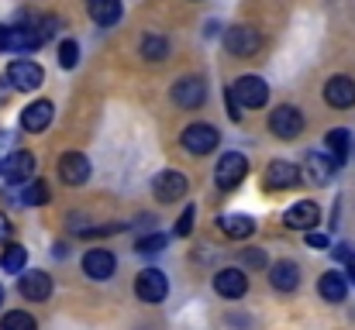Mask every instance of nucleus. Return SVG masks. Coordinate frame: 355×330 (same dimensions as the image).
<instances>
[{
  "label": "nucleus",
  "instance_id": "9b49d317",
  "mask_svg": "<svg viewBox=\"0 0 355 330\" xmlns=\"http://www.w3.org/2000/svg\"><path fill=\"white\" fill-rule=\"evenodd\" d=\"M59 176H62V183H69V186L87 183V179H90V158L80 155V152H66V155L59 158Z\"/></svg>",
  "mask_w": 355,
  "mask_h": 330
},
{
  "label": "nucleus",
  "instance_id": "c9c22d12",
  "mask_svg": "<svg viewBox=\"0 0 355 330\" xmlns=\"http://www.w3.org/2000/svg\"><path fill=\"white\" fill-rule=\"evenodd\" d=\"M10 237V223H7V217H0V244Z\"/></svg>",
  "mask_w": 355,
  "mask_h": 330
},
{
  "label": "nucleus",
  "instance_id": "4c0bfd02",
  "mask_svg": "<svg viewBox=\"0 0 355 330\" xmlns=\"http://www.w3.org/2000/svg\"><path fill=\"white\" fill-rule=\"evenodd\" d=\"M345 275H349V282H352V286H355V262H352V265H349V272H345Z\"/></svg>",
  "mask_w": 355,
  "mask_h": 330
},
{
  "label": "nucleus",
  "instance_id": "bb28decb",
  "mask_svg": "<svg viewBox=\"0 0 355 330\" xmlns=\"http://www.w3.org/2000/svg\"><path fill=\"white\" fill-rule=\"evenodd\" d=\"M141 55L152 59V62H159V59L169 55V42H166L162 35H145V38H141Z\"/></svg>",
  "mask_w": 355,
  "mask_h": 330
},
{
  "label": "nucleus",
  "instance_id": "e433bc0d",
  "mask_svg": "<svg viewBox=\"0 0 355 330\" xmlns=\"http://www.w3.org/2000/svg\"><path fill=\"white\" fill-rule=\"evenodd\" d=\"M3 104H7V86L0 83V107H3Z\"/></svg>",
  "mask_w": 355,
  "mask_h": 330
},
{
  "label": "nucleus",
  "instance_id": "2f4dec72",
  "mask_svg": "<svg viewBox=\"0 0 355 330\" xmlns=\"http://www.w3.org/2000/svg\"><path fill=\"white\" fill-rule=\"evenodd\" d=\"M193 217H197V207H187V210H183V217H180V223H176V237H187V234H190Z\"/></svg>",
  "mask_w": 355,
  "mask_h": 330
},
{
  "label": "nucleus",
  "instance_id": "dca6fc26",
  "mask_svg": "<svg viewBox=\"0 0 355 330\" xmlns=\"http://www.w3.org/2000/svg\"><path fill=\"white\" fill-rule=\"evenodd\" d=\"M324 100L338 110L355 107V80H349V76H331L328 86H324Z\"/></svg>",
  "mask_w": 355,
  "mask_h": 330
},
{
  "label": "nucleus",
  "instance_id": "f3484780",
  "mask_svg": "<svg viewBox=\"0 0 355 330\" xmlns=\"http://www.w3.org/2000/svg\"><path fill=\"white\" fill-rule=\"evenodd\" d=\"M17 289H21L24 300H31V303H45V300L52 296V279H49L45 272H28V275H21Z\"/></svg>",
  "mask_w": 355,
  "mask_h": 330
},
{
  "label": "nucleus",
  "instance_id": "393cba45",
  "mask_svg": "<svg viewBox=\"0 0 355 330\" xmlns=\"http://www.w3.org/2000/svg\"><path fill=\"white\" fill-rule=\"evenodd\" d=\"M24 262H28V251L21 244H3V255H0V268L3 272L17 275V272H24Z\"/></svg>",
  "mask_w": 355,
  "mask_h": 330
},
{
  "label": "nucleus",
  "instance_id": "f257e3e1",
  "mask_svg": "<svg viewBox=\"0 0 355 330\" xmlns=\"http://www.w3.org/2000/svg\"><path fill=\"white\" fill-rule=\"evenodd\" d=\"M45 42L35 24H0V52H31Z\"/></svg>",
  "mask_w": 355,
  "mask_h": 330
},
{
  "label": "nucleus",
  "instance_id": "ddd939ff",
  "mask_svg": "<svg viewBox=\"0 0 355 330\" xmlns=\"http://www.w3.org/2000/svg\"><path fill=\"white\" fill-rule=\"evenodd\" d=\"M204 97H207V86H204V80H197V76H187V80H180V83L173 86V104H180V107H187V110L200 107Z\"/></svg>",
  "mask_w": 355,
  "mask_h": 330
},
{
  "label": "nucleus",
  "instance_id": "0eeeda50",
  "mask_svg": "<svg viewBox=\"0 0 355 330\" xmlns=\"http://www.w3.org/2000/svg\"><path fill=\"white\" fill-rule=\"evenodd\" d=\"M232 93H235L238 104H241V107H248V110L262 107V104L269 100V86H266L259 76H241L235 86H232Z\"/></svg>",
  "mask_w": 355,
  "mask_h": 330
},
{
  "label": "nucleus",
  "instance_id": "473e14b6",
  "mask_svg": "<svg viewBox=\"0 0 355 330\" xmlns=\"http://www.w3.org/2000/svg\"><path fill=\"white\" fill-rule=\"evenodd\" d=\"M241 262H245L248 268H262V265H266V255H262V251H241Z\"/></svg>",
  "mask_w": 355,
  "mask_h": 330
},
{
  "label": "nucleus",
  "instance_id": "7c9ffc66",
  "mask_svg": "<svg viewBox=\"0 0 355 330\" xmlns=\"http://www.w3.org/2000/svg\"><path fill=\"white\" fill-rule=\"evenodd\" d=\"M162 244H166V234H148V237H138L135 251L138 255H155V251H162Z\"/></svg>",
  "mask_w": 355,
  "mask_h": 330
},
{
  "label": "nucleus",
  "instance_id": "f03ea898",
  "mask_svg": "<svg viewBox=\"0 0 355 330\" xmlns=\"http://www.w3.org/2000/svg\"><path fill=\"white\" fill-rule=\"evenodd\" d=\"M7 83H10L14 90H38V86L45 83V73H42V66L31 62V59H14V62L7 66Z\"/></svg>",
  "mask_w": 355,
  "mask_h": 330
},
{
  "label": "nucleus",
  "instance_id": "b1692460",
  "mask_svg": "<svg viewBox=\"0 0 355 330\" xmlns=\"http://www.w3.org/2000/svg\"><path fill=\"white\" fill-rule=\"evenodd\" d=\"M349 138H352V134H349L345 127L328 131V138H324V141H328V155H331V162H335V165H342V162L349 158Z\"/></svg>",
  "mask_w": 355,
  "mask_h": 330
},
{
  "label": "nucleus",
  "instance_id": "58836bf2",
  "mask_svg": "<svg viewBox=\"0 0 355 330\" xmlns=\"http://www.w3.org/2000/svg\"><path fill=\"white\" fill-rule=\"evenodd\" d=\"M0 303H3V289H0Z\"/></svg>",
  "mask_w": 355,
  "mask_h": 330
},
{
  "label": "nucleus",
  "instance_id": "7ed1b4c3",
  "mask_svg": "<svg viewBox=\"0 0 355 330\" xmlns=\"http://www.w3.org/2000/svg\"><path fill=\"white\" fill-rule=\"evenodd\" d=\"M245 172H248L245 155H241V152H225L221 162H218V169H214V183H218L221 190H235L238 183L245 179Z\"/></svg>",
  "mask_w": 355,
  "mask_h": 330
},
{
  "label": "nucleus",
  "instance_id": "a878e982",
  "mask_svg": "<svg viewBox=\"0 0 355 330\" xmlns=\"http://www.w3.org/2000/svg\"><path fill=\"white\" fill-rule=\"evenodd\" d=\"M221 230L228 234V237H248L252 230H255V220L245 217V214H228V217H221Z\"/></svg>",
  "mask_w": 355,
  "mask_h": 330
},
{
  "label": "nucleus",
  "instance_id": "423d86ee",
  "mask_svg": "<svg viewBox=\"0 0 355 330\" xmlns=\"http://www.w3.org/2000/svg\"><path fill=\"white\" fill-rule=\"evenodd\" d=\"M135 293H138L141 303H162L166 293H169V282H166V275H162L159 268H145V272L135 279Z\"/></svg>",
  "mask_w": 355,
  "mask_h": 330
},
{
  "label": "nucleus",
  "instance_id": "2eb2a0df",
  "mask_svg": "<svg viewBox=\"0 0 355 330\" xmlns=\"http://www.w3.org/2000/svg\"><path fill=\"white\" fill-rule=\"evenodd\" d=\"M214 289H218V296H225V300H241L245 289H248V279H245L241 268H221V272L214 275Z\"/></svg>",
  "mask_w": 355,
  "mask_h": 330
},
{
  "label": "nucleus",
  "instance_id": "9d476101",
  "mask_svg": "<svg viewBox=\"0 0 355 330\" xmlns=\"http://www.w3.org/2000/svg\"><path fill=\"white\" fill-rule=\"evenodd\" d=\"M152 193L162 200V203H176V200H183L187 196V176L183 172H159L155 176V183H152Z\"/></svg>",
  "mask_w": 355,
  "mask_h": 330
},
{
  "label": "nucleus",
  "instance_id": "c756f323",
  "mask_svg": "<svg viewBox=\"0 0 355 330\" xmlns=\"http://www.w3.org/2000/svg\"><path fill=\"white\" fill-rule=\"evenodd\" d=\"M76 62H80V45L69 38V42L59 45V66H62V69H73Z\"/></svg>",
  "mask_w": 355,
  "mask_h": 330
},
{
  "label": "nucleus",
  "instance_id": "5701e85b",
  "mask_svg": "<svg viewBox=\"0 0 355 330\" xmlns=\"http://www.w3.org/2000/svg\"><path fill=\"white\" fill-rule=\"evenodd\" d=\"M121 14H124L121 0H90V17H94L97 24H104V28L118 24Z\"/></svg>",
  "mask_w": 355,
  "mask_h": 330
},
{
  "label": "nucleus",
  "instance_id": "f704fd0d",
  "mask_svg": "<svg viewBox=\"0 0 355 330\" xmlns=\"http://www.w3.org/2000/svg\"><path fill=\"white\" fill-rule=\"evenodd\" d=\"M335 255H338L342 262H349V265H352V258H355V251L349 248V244H338V248H335Z\"/></svg>",
  "mask_w": 355,
  "mask_h": 330
},
{
  "label": "nucleus",
  "instance_id": "ea45409f",
  "mask_svg": "<svg viewBox=\"0 0 355 330\" xmlns=\"http://www.w3.org/2000/svg\"><path fill=\"white\" fill-rule=\"evenodd\" d=\"M0 169H3V162H0Z\"/></svg>",
  "mask_w": 355,
  "mask_h": 330
},
{
  "label": "nucleus",
  "instance_id": "39448f33",
  "mask_svg": "<svg viewBox=\"0 0 355 330\" xmlns=\"http://www.w3.org/2000/svg\"><path fill=\"white\" fill-rule=\"evenodd\" d=\"M259 45H262V38H259V31L255 28H248V24H235V28H228L225 31V48L238 55V59H245V55H255L259 52Z\"/></svg>",
  "mask_w": 355,
  "mask_h": 330
},
{
  "label": "nucleus",
  "instance_id": "aec40b11",
  "mask_svg": "<svg viewBox=\"0 0 355 330\" xmlns=\"http://www.w3.org/2000/svg\"><path fill=\"white\" fill-rule=\"evenodd\" d=\"M269 282H272V289H279V293H293V289L300 286V268H297L293 262H276V265L269 268Z\"/></svg>",
  "mask_w": 355,
  "mask_h": 330
},
{
  "label": "nucleus",
  "instance_id": "1a4fd4ad",
  "mask_svg": "<svg viewBox=\"0 0 355 330\" xmlns=\"http://www.w3.org/2000/svg\"><path fill=\"white\" fill-rule=\"evenodd\" d=\"M31 176H35V155L31 152H14V155L3 158V179L10 186H24V183H31Z\"/></svg>",
  "mask_w": 355,
  "mask_h": 330
},
{
  "label": "nucleus",
  "instance_id": "a211bd4d",
  "mask_svg": "<svg viewBox=\"0 0 355 330\" xmlns=\"http://www.w3.org/2000/svg\"><path fill=\"white\" fill-rule=\"evenodd\" d=\"M52 104L49 100H35V104H28V107L21 110V127L24 131H31V134H38V131H45L49 124H52Z\"/></svg>",
  "mask_w": 355,
  "mask_h": 330
},
{
  "label": "nucleus",
  "instance_id": "6ab92c4d",
  "mask_svg": "<svg viewBox=\"0 0 355 330\" xmlns=\"http://www.w3.org/2000/svg\"><path fill=\"white\" fill-rule=\"evenodd\" d=\"M300 183V169L293 162H269L266 169V186L269 190H290Z\"/></svg>",
  "mask_w": 355,
  "mask_h": 330
},
{
  "label": "nucleus",
  "instance_id": "4be33fe9",
  "mask_svg": "<svg viewBox=\"0 0 355 330\" xmlns=\"http://www.w3.org/2000/svg\"><path fill=\"white\" fill-rule=\"evenodd\" d=\"M318 293H321L328 303H342L345 293H349V282H345V275H338V272H324L321 282H318Z\"/></svg>",
  "mask_w": 355,
  "mask_h": 330
},
{
  "label": "nucleus",
  "instance_id": "20e7f679",
  "mask_svg": "<svg viewBox=\"0 0 355 330\" xmlns=\"http://www.w3.org/2000/svg\"><path fill=\"white\" fill-rule=\"evenodd\" d=\"M269 131L276 134V138H283V141H293L300 131H304V113L297 107H276L269 113Z\"/></svg>",
  "mask_w": 355,
  "mask_h": 330
},
{
  "label": "nucleus",
  "instance_id": "412c9836",
  "mask_svg": "<svg viewBox=\"0 0 355 330\" xmlns=\"http://www.w3.org/2000/svg\"><path fill=\"white\" fill-rule=\"evenodd\" d=\"M335 162H331V155H318V152H311L307 155V179L311 183H318V186H324L331 176H335Z\"/></svg>",
  "mask_w": 355,
  "mask_h": 330
},
{
  "label": "nucleus",
  "instance_id": "4468645a",
  "mask_svg": "<svg viewBox=\"0 0 355 330\" xmlns=\"http://www.w3.org/2000/svg\"><path fill=\"white\" fill-rule=\"evenodd\" d=\"M114 268H118V262H114V255H111L107 248H94V251H87V258H83V272H87L90 279H97V282L111 279Z\"/></svg>",
  "mask_w": 355,
  "mask_h": 330
},
{
  "label": "nucleus",
  "instance_id": "6e6552de",
  "mask_svg": "<svg viewBox=\"0 0 355 330\" xmlns=\"http://www.w3.org/2000/svg\"><path fill=\"white\" fill-rule=\"evenodd\" d=\"M183 148H187L190 155H207V152L218 148V131H214L211 124H190V127L183 131Z\"/></svg>",
  "mask_w": 355,
  "mask_h": 330
},
{
  "label": "nucleus",
  "instance_id": "cd10ccee",
  "mask_svg": "<svg viewBox=\"0 0 355 330\" xmlns=\"http://www.w3.org/2000/svg\"><path fill=\"white\" fill-rule=\"evenodd\" d=\"M0 330H38V324H35L31 313H24V310H10V313H3Z\"/></svg>",
  "mask_w": 355,
  "mask_h": 330
},
{
  "label": "nucleus",
  "instance_id": "f8f14e48",
  "mask_svg": "<svg viewBox=\"0 0 355 330\" xmlns=\"http://www.w3.org/2000/svg\"><path fill=\"white\" fill-rule=\"evenodd\" d=\"M318 220H321V210H318L314 200H300V203H293V207L283 214V223H286L290 230H314Z\"/></svg>",
  "mask_w": 355,
  "mask_h": 330
},
{
  "label": "nucleus",
  "instance_id": "72a5a7b5",
  "mask_svg": "<svg viewBox=\"0 0 355 330\" xmlns=\"http://www.w3.org/2000/svg\"><path fill=\"white\" fill-rule=\"evenodd\" d=\"M307 244H311V248H318V251H324V248H328V237L311 230V234H307Z\"/></svg>",
  "mask_w": 355,
  "mask_h": 330
},
{
  "label": "nucleus",
  "instance_id": "c85d7f7f",
  "mask_svg": "<svg viewBox=\"0 0 355 330\" xmlns=\"http://www.w3.org/2000/svg\"><path fill=\"white\" fill-rule=\"evenodd\" d=\"M21 203L24 207H42V203H49V186L45 183H24V196H21Z\"/></svg>",
  "mask_w": 355,
  "mask_h": 330
}]
</instances>
